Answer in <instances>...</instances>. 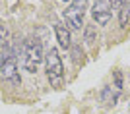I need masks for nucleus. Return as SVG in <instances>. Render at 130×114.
<instances>
[{
    "label": "nucleus",
    "mask_w": 130,
    "mask_h": 114,
    "mask_svg": "<svg viewBox=\"0 0 130 114\" xmlns=\"http://www.w3.org/2000/svg\"><path fill=\"white\" fill-rule=\"evenodd\" d=\"M109 4H111V8H119L122 4V0H109Z\"/></svg>",
    "instance_id": "nucleus-12"
},
{
    "label": "nucleus",
    "mask_w": 130,
    "mask_h": 114,
    "mask_svg": "<svg viewBox=\"0 0 130 114\" xmlns=\"http://www.w3.org/2000/svg\"><path fill=\"white\" fill-rule=\"evenodd\" d=\"M43 47L37 39H27L22 44V68L29 74H35L43 62Z\"/></svg>",
    "instance_id": "nucleus-1"
},
{
    "label": "nucleus",
    "mask_w": 130,
    "mask_h": 114,
    "mask_svg": "<svg viewBox=\"0 0 130 114\" xmlns=\"http://www.w3.org/2000/svg\"><path fill=\"white\" fill-rule=\"evenodd\" d=\"M86 8H87V0H72L70 6L62 12V17H64L66 25L70 29H82Z\"/></svg>",
    "instance_id": "nucleus-3"
},
{
    "label": "nucleus",
    "mask_w": 130,
    "mask_h": 114,
    "mask_svg": "<svg viewBox=\"0 0 130 114\" xmlns=\"http://www.w3.org/2000/svg\"><path fill=\"white\" fill-rule=\"evenodd\" d=\"M45 60H47V77H49L51 85L54 89H60L62 81H64V66H62V60L58 56V50L51 49L45 56Z\"/></svg>",
    "instance_id": "nucleus-2"
},
{
    "label": "nucleus",
    "mask_w": 130,
    "mask_h": 114,
    "mask_svg": "<svg viewBox=\"0 0 130 114\" xmlns=\"http://www.w3.org/2000/svg\"><path fill=\"white\" fill-rule=\"evenodd\" d=\"M91 16L93 21H97V25H107L113 16V8L109 4V0H95L91 8Z\"/></svg>",
    "instance_id": "nucleus-5"
},
{
    "label": "nucleus",
    "mask_w": 130,
    "mask_h": 114,
    "mask_svg": "<svg viewBox=\"0 0 130 114\" xmlns=\"http://www.w3.org/2000/svg\"><path fill=\"white\" fill-rule=\"evenodd\" d=\"M101 101L107 104H115L117 101H119V91L115 93L113 87H105L103 91H101Z\"/></svg>",
    "instance_id": "nucleus-7"
},
{
    "label": "nucleus",
    "mask_w": 130,
    "mask_h": 114,
    "mask_svg": "<svg viewBox=\"0 0 130 114\" xmlns=\"http://www.w3.org/2000/svg\"><path fill=\"white\" fill-rule=\"evenodd\" d=\"M64 2H66V0H64Z\"/></svg>",
    "instance_id": "nucleus-14"
},
{
    "label": "nucleus",
    "mask_w": 130,
    "mask_h": 114,
    "mask_svg": "<svg viewBox=\"0 0 130 114\" xmlns=\"http://www.w3.org/2000/svg\"><path fill=\"white\" fill-rule=\"evenodd\" d=\"M113 76H115V87H117V89L120 91V89H122V74H120V72L117 70V72L113 74Z\"/></svg>",
    "instance_id": "nucleus-11"
},
{
    "label": "nucleus",
    "mask_w": 130,
    "mask_h": 114,
    "mask_svg": "<svg viewBox=\"0 0 130 114\" xmlns=\"http://www.w3.org/2000/svg\"><path fill=\"white\" fill-rule=\"evenodd\" d=\"M128 19H130V0H122L120 12H119V21H120V25H126Z\"/></svg>",
    "instance_id": "nucleus-8"
},
{
    "label": "nucleus",
    "mask_w": 130,
    "mask_h": 114,
    "mask_svg": "<svg viewBox=\"0 0 130 114\" xmlns=\"http://www.w3.org/2000/svg\"><path fill=\"white\" fill-rule=\"evenodd\" d=\"M72 54H74V60H80V52H78V47H74V49H72Z\"/></svg>",
    "instance_id": "nucleus-13"
},
{
    "label": "nucleus",
    "mask_w": 130,
    "mask_h": 114,
    "mask_svg": "<svg viewBox=\"0 0 130 114\" xmlns=\"http://www.w3.org/2000/svg\"><path fill=\"white\" fill-rule=\"evenodd\" d=\"M54 33H56V41H58L60 47H62V49H70L72 47V39H70L68 27L62 25V23H56V25H54Z\"/></svg>",
    "instance_id": "nucleus-6"
},
{
    "label": "nucleus",
    "mask_w": 130,
    "mask_h": 114,
    "mask_svg": "<svg viewBox=\"0 0 130 114\" xmlns=\"http://www.w3.org/2000/svg\"><path fill=\"white\" fill-rule=\"evenodd\" d=\"M8 43H10V31L6 29L4 23H0V49H4Z\"/></svg>",
    "instance_id": "nucleus-9"
},
{
    "label": "nucleus",
    "mask_w": 130,
    "mask_h": 114,
    "mask_svg": "<svg viewBox=\"0 0 130 114\" xmlns=\"http://www.w3.org/2000/svg\"><path fill=\"white\" fill-rule=\"evenodd\" d=\"M95 41H97V37H95V27H93V25H87L86 27V43L93 44Z\"/></svg>",
    "instance_id": "nucleus-10"
},
{
    "label": "nucleus",
    "mask_w": 130,
    "mask_h": 114,
    "mask_svg": "<svg viewBox=\"0 0 130 114\" xmlns=\"http://www.w3.org/2000/svg\"><path fill=\"white\" fill-rule=\"evenodd\" d=\"M0 76L4 77L6 81L14 83V85H20V83H22V77H20V72H18V60H16L14 54L2 56V62H0Z\"/></svg>",
    "instance_id": "nucleus-4"
}]
</instances>
